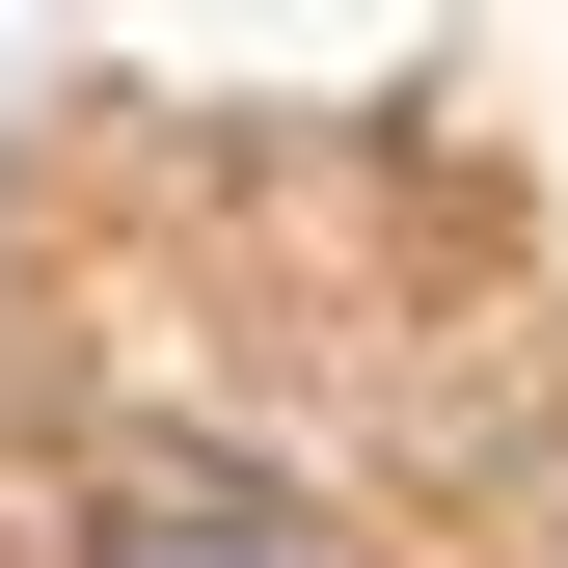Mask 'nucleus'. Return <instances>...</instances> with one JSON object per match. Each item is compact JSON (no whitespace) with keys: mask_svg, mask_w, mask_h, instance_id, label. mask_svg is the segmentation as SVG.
I'll return each mask as SVG.
<instances>
[{"mask_svg":"<svg viewBox=\"0 0 568 568\" xmlns=\"http://www.w3.org/2000/svg\"><path fill=\"white\" fill-rule=\"evenodd\" d=\"M82 568H325V541H298V487H244V460H109Z\"/></svg>","mask_w":568,"mask_h":568,"instance_id":"1","label":"nucleus"}]
</instances>
